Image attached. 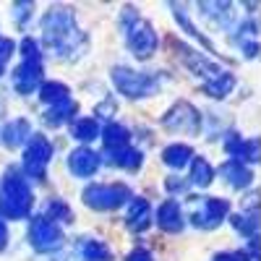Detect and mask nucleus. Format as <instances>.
Returning <instances> with one entry per match:
<instances>
[{"label": "nucleus", "mask_w": 261, "mask_h": 261, "mask_svg": "<svg viewBox=\"0 0 261 261\" xmlns=\"http://www.w3.org/2000/svg\"><path fill=\"white\" fill-rule=\"evenodd\" d=\"M29 204H32V193L27 183L11 172L3 180V188H0V212L6 217H24L29 212Z\"/></svg>", "instance_id": "1"}, {"label": "nucleus", "mask_w": 261, "mask_h": 261, "mask_svg": "<svg viewBox=\"0 0 261 261\" xmlns=\"http://www.w3.org/2000/svg\"><path fill=\"white\" fill-rule=\"evenodd\" d=\"M32 241H34L37 248L50 251V248H55L60 243V230H58V225L50 220V217H42V220H37L32 225Z\"/></svg>", "instance_id": "2"}, {"label": "nucleus", "mask_w": 261, "mask_h": 261, "mask_svg": "<svg viewBox=\"0 0 261 261\" xmlns=\"http://www.w3.org/2000/svg\"><path fill=\"white\" fill-rule=\"evenodd\" d=\"M128 196L123 186H94L86 191V201L94 206H115Z\"/></svg>", "instance_id": "3"}, {"label": "nucleus", "mask_w": 261, "mask_h": 261, "mask_svg": "<svg viewBox=\"0 0 261 261\" xmlns=\"http://www.w3.org/2000/svg\"><path fill=\"white\" fill-rule=\"evenodd\" d=\"M47 157H50V144L42 139V136H37V139L32 141V146L27 149L24 167L32 172V175H39L42 167H45V162H47Z\"/></svg>", "instance_id": "4"}, {"label": "nucleus", "mask_w": 261, "mask_h": 261, "mask_svg": "<svg viewBox=\"0 0 261 261\" xmlns=\"http://www.w3.org/2000/svg\"><path fill=\"white\" fill-rule=\"evenodd\" d=\"M39 73H42V68H39L37 58H34V60H27V63L16 71V86H18V92H29L32 86L39 81Z\"/></svg>", "instance_id": "5"}, {"label": "nucleus", "mask_w": 261, "mask_h": 261, "mask_svg": "<svg viewBox=\"0 0 261 261\" xmlns=\"http://www.w3.org/2000/svg\"><path fill=\"white\" fill-rule=\"evenodd\" d=\"M99 160L92 154V151H76V154L71 157V167L76 175H92V172L97 170Z\"/></svg>", "instance_id": "6"}, {"label": "nucleus", "mask_w": 261, "mask_h": 261, "mask_svg": "<svg viewBox=\"0 0 261 261\" xmlns=\"http://www.w3.org/2000/svg\"><path fill=\"white\" fill-rule=\"evenodd\" d=\"M79 251H81V256H84L86 261H107V258H110V253H107V248H105L102 243H92V241L81 243Z\"/></svg>", "instance_id": "7"}, {"label": "nucleus", "mask_w": 261, "mask_h": 261, "mask_svg": "<svg viewBox=\"0 0 261 261\" xmlns=\"http://www.w3.org/2000/svg\"><path fill=\"white\" fill-rule=\"evenodd\" d=\"M160 220L167 230H178L180 227V214H178V204L175 201H167L160 212Z\"/></svg>", "instance_id": "8"}, {"label": "nucleus", "mask_w": 261, "mask_h": 261, "mask_svg": "<svg viewBox=\"0 0 261 261\" xmlns=\"http://www.w3.org/2000/svg\"><path fill=\"white\" fill-rule=\"evenodd\" d=\"M29 130V125H27V120H16V123H11L8 128H6V144L8 146H16V144H21V139H24V134Z\"/></svg>", "instance_id": "9"}, {"label": "nucleus", "mask_w": 261, "mask_h": 261, "mask_svg": "<svg viewBox=\"0 0 261 261\" xmlns=\"http://www.w3.org/2000/svg\"><path fill=\"white\" fill-rule=\"evenodd\" d=\"M188 157H191V149H188V146H170V149L165 151V160H167L170 165H175V167L186 165Z\"/></svg>", "instance_id": "10"}, {"label": "nucleus", "mask_w": 261, "mask_h": 261, "mask_svg": "<svg viewBox=\"0 0 261 261\" xmlns=\"http://www.w3.org/2000/svg\"><path fill=\"white\" fill-rule=\"evenodd\" d=\"M193 180L199 183V186H204V183L212 180V167H209L204 160H196V162H193Z\"/></svg>", "instance_id": "11"}, {"label": "nucleus", "mask_w": 261, "mask_h": 261, "mask_svg": "<svg viewBox=\"0 0 261 261\" xmlns=\"http://www.w3.org/2000/svg\"><path fill=\"white\" fill-rule=\"evenodd\" d=\"M73 134H76V139H94L97 136V123L94 120H79Z\"/></svg>", "instance_id": "12"}, {"label": "nucleus", "mask_w": 261, "mask_h": 261, "mask_svg": "<svg viewBox=\"0 0 261 261\" xmlns=\"http://www.w3.org/2000/svg\"><path fill=\"white\" fill-rule=\"evenodd\" d=\"M125 141H128L125 128H120V125H110V128H107V144H110V146H115V144H125Z\"/></svg>", "instance_id": "13"}, {"label": "nucleus", "mask_w": 261, "mask_h": 261, "mask_svg": "<svg viewBox=\"0 0 261 261\" xmlns=\"http://www.w3.org/2000/svg\"><path fill=\"white\" fill-rule=\"evenodd\" d=\"M11 50H13V42L11 39H3L0 37V63H3L8 55H11Z\"/></svg>", "instance_id": "14"}, {"label": "nucleus", "mask_w": 261, "mask_h": 261, "mask_svg": "<svg viewBox=\"0 0 261 261\" xmlns=\"http://www.w3.org/2000/svg\"><path fill=\"white\" fill-rule=\"evenodd\" d=\"M128 261H151V258H149L146 251H134V253L128 256Z\"/></svg>", "instance_id": "15"}, {"label": "nucleus", "mask_w": 261, "mask_h": 261, "mask_svg": "<svg viewBox=\"0 0 261 261\" xmlns=\"http://www.w3.org/2000/svg\"><path fill=\"white\" fill-rule=\"evenodd\" d=\"M6 241H8V232H6V225L0 222V248H6Z\"/></svg>", "instance_id": "16"}, {"label": "nucleus", "mask_w": 261, "mask_h": 261, "mask_svg": "<svg viewBox=\"0 0 261 261\" xmlns=\"http://www.w3.org/2000/svg\"><path fill=\"white\" fill-rule=\"evenodd\" d=\"M238 258H241V256H227V253L225 256H217V261H238Z\"/></svg>", "instance_id": "17"}, {"label": "nucleus", "mask_w": 261, "mask_h": 261, "mask_svg": "<svg viewBox=\"0 0 261 261\" xmlns=\"http://www.w3.org/2000/svg\"><path fill=\"white\" fill-rule=\"evenodd\" d=\"M0 71H3V63H0Z\"/></svg>", "instance_id": "18"}]
</instances>
